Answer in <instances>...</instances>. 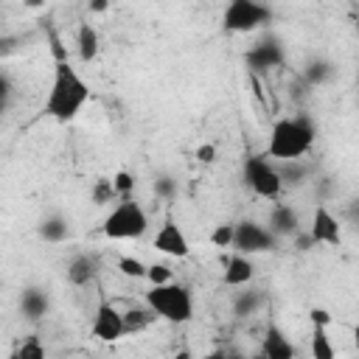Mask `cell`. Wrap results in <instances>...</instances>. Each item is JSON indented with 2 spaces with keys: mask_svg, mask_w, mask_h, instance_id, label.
<instances>
[{
  "mask_svg": "<svg viewBox=\"0 0 359 359\" xmlns=\"http://www.w3.org/2000/svg\"><path fill=\"white\" fill-rule=\"evenodd\" d=\"M53 81L48 90V98L42 104V112L56 121V123H70L76 121V115L84 109V104L90 101V84L81 79V73L67 62L59 39L53 36Z\"/></svg>",
  "mask_w": 359,
  "mask_h": 359,
  "instance_id": "6da1fadb",
  "label": "cell"
},
{
  "mask_svg": "<svg viewBox=\"0 0 359 359\" xmlns=\"http://www.w3.org/2000/svg\"><path fill=\"white\" fill-rule=\"evenodd\" d=\"M317 140V126L309 115H292V118H278L269 132L266 154L272 160H297L311 151Z\"/></svg>",
  "mask_w": 359,
  "mask_h": 359,
  "instance_id": "7a4b0ae2",
  "label": "cell"
},
{
  "mask_svg": "<svg viewBox=\"0 0 359 359\" xmlns=\"http://www.w3.org/2000/svg\"><path fill=\"white\" fill-rule=\"evenodd\" d=\"M143 300L157 311L160 320L171 325H185L194 320V294L185 283H177V280L157 283L143 294Z\"/></svg>",
  "mask_w": 359,
  "mask_h": 359,
  "instance_id": "3957f363",
  "label": "cell"
},
{
  "mask_svg": "<svg viewBox=\"0 0 359 359\" xmlns=\"http://www.w3.org/2000/svg\"><path fill=\"white\" fill-rule=\"evenodd\" d=\"M149 230V213L143 210V205L129 196V199H118V205L104 216L101 233L112 241H126V238H140Z\"/></svg>",
  "mask_w": 359,
  "mask_h": 359,
  "instance_id": "277c9868",
  "label": "cell"
},
{
  "mask_svg": "<svg viewBox=\"0 0 359 359\" xmlns=\"http://www.w3.org/2000/svg\"><path fill=\"white\" fill-rule=\"evenodd\" d=\"M241 174H244V185L261 196V199H278L283 194V180L278 171V163L264 151V154H247L241 163Z\"/></svg>",
  "mask_w": 359,
  "mask_h": 359,
  "instance_id": "5b68a950",
  "label": "cell"
},
{
  "mask_svg": "<svg viewBox=\"0 0 359 359\" xmlns=\"http://www.w3.org/2000/svg\"><path fill=\"white\" fill-rule=\"evenodd\" d=\"M272 22V8L261 0H227L222 11V28L230 34H250Z\"/></svg>",
  "mask_w": 359,
  "mask_h": 359,
  "instance_id": "8992f818",
  "label": "cell"
},
{
  "mask_svg": "<svg viewBox=\"0 0 359 359\" xmlns=\"http://www.w3.org/2000/svg\"><path fill=\"white\" fill-rule=\"evenodd\" d=\"M283 238H278L269 227L252 222V219H244V222H236V236H233V250L236 252H244V255H261V252H275L280 247Z\"/></svg>",
  "mask_w": 359,
  "mask_h": 359,
  "instance_id": "52a82bcc",
  "label": "cell"
},
{
  "mask_svg": "<svg viewBox=\"0 0 359 359\" xmlns=\"http://www.w3.org/2000/svg\"><path fill=\"white\" fill-rule=\"evenodd\" d=\"M283 62H286V48L278 36H264L244 53V65H247L250 76H264V73L280 67Z\"/></svg>",
  "mask_w": 359,
  "mask_h": 359,
  "instance_id": "ba28073f",
  "label": "cell"
},
{
  "mask_svg": "<svg viewBox=\"0 0 359 359\" xmlns=\"http://www.w3.org/2000/svg\"><path fill=\"white\" fill-rule=\"evenodd\" d=\"M90 334H93L98 342H118L121 337H126L123 311H118L107 297H101V303H98V309H95V314H93Z\"/></svg>",
  "mask_w": 359,
  "mask_h": 359,
  "instance_id": "9c48e42d",
  "label": "cell"
},
{
  "mask_svg": "<svg viewBox=\"0 0 359 359\" xmlns=\"http://www.w3.org/2000/svg\"><path fill=\"white\" fill-rule=\"evenodd\" d=\"M314 244H325V247H339L342 244V224L339 219L320 202L311 213V227H309Z\"/></svg>",
  "mask_w": 359,
  "mask_h": 359,
  "instance_id": "30bf717a",
  "label": "cell"
},
{
  "mask_svg": "<svg viewBox=\"0 0 359 359\" xmlns=\"http://www.w3.org/2000/svg\"><path fill=\"white\" fill-rule=\"evenodd\" d=\"M151 247L163 255H171V258H188L191 255V244H188V236L182 233V227L174 222V219H165L151 241Z\"/></svg>",
  "mask_w": 359,
  "mask_h": 359,
  "instance_id": "8fae6325",
  "label": "cell"
},
{
  "mask_svg": "<svg viewBox=\"0 0 359 359\" xmlns=\"http://www.w3.org/2000/svg\"><path fill=\"white\" fill-rule=\"evenodd\" d=\"M17 306H20L22 320H28V323H39V320L48 314V309H50V297H48V292H45L42 286L28 283V286L20 292Z\"/></svg>",
  "mask_w": 359,
  "mask_h": 359,
  "instance_id": "7c38bea8",
  "label": "cell"
},
{
  "mask_svg": "<svg viewBox=\"0 0 359 359\" xmlns=\"http://www.w3.org/2000/svg\"><path fill=\"white\" fill-rule=\"evenodd\" d=\"M65 278H67V283L76 286V289L90 286V283L98 278V258L90 255V252H76V255L67 261Z\"/></svg>",
  "mask_w": 359,
  "mask_h": 359,
  "instance_id": "4fadbf2b",
  "label": "cell"
},
{
  "mask_svg": "<svg viewBox=\"0 0 359 359\" xmlns=\"http://www.w3.org/2000/svg\"><path fill=\"white\" fill-rule=\"evenodd\" d=\"M266 227H269L278 238H292L297 230H303V227H300V213H297L292 205H283V202H278V205L269 210Z\"/></svg>",
  "mask_w": 359,
  "mask_h": 359,
  "instance_id": "5bb4252c",
  "label": "cell"
},
{
  "mask_svg": "<svg viewBox=\"0 0 359 359\" xmlns=\"http://www.w3.org/2000/svg\"><path fill=\"white\" fill-rule=\"evenodd\" d=\"M255 275V266L250 261V255L244 252H233L230 258H224V272H222V283L224 286H233V289H241L252 280Z\"/></svg>",
  "mask_w": 359,
  "mask_h": 359,
  "instance_id": "9a60e30c",
  "label": "cell"
},
{
  "mask_svg": "<svg viewBox=\"0 0 359 359\" xmlns=\"http://www.w3.org/2000/svg\"><path fill=\"white\" fill-rule=\"evenodd\" d=\"M261 356H266V359H294L297 348L278 325H269L264 331V339H261Z\"/></svg>",
  "mask_w": 359,
  "mask_h": 359,
  "instance_id": "2e32d148",
  "label": "cell"
},
{
  "mask_svg": "<svg viewBox=\"0 0 359 359\" xmlns=\"http://www.w3.org/2000/svg\"><path fill=\"white\" fill-rule=\"evenodd\" d=\"M70 233H73L70 230V219L62 216V213H48L36 224V236L42 241H48V244H62V241L70 238Z\"/></svg>",
  "mask_w": 359,
  "mask_h": 359,
  "instance_id": "e0dca14e",
  "label": "cell"
},
{
  "mask_svg": "<svg viewBox=\"0 0 359 359\" xmlns=\"http://www.w3.org/2000/svg\"><path fill=\"white\" fill-rule=\"evenodd\" d=\"M76 50H79V59L84 65L95 62L98 59V50H101V36L95 31V25L90 22H81L79 31H76Z\"/></svg>",
  "mask_w": 359,
  "mask_h": 359,
  "instance_id": "ac0fdd59",
  "label": "cell"
},
{
  "mask_svg": "<svg viewBox=\"0 0 359 359\" xmlns=\"http://www.w3.org/2000/svg\"><path fill=\"white\" fill-rule=\"evenodd\" d=\"M154 320H160L157 317V311L143 300V306H132V309H126L123 311V328H126V337H135V334H140V331H146Z\"/></svg>",
  "mask_w": 359,
  "mask_h": 359,
  "instance_id": "d6986e66",
  "label": "cell"
},
{
  "mask_svg": "<svg viewBox=\"0 0 359 359\" xmlns=\"http://www.w3.org/2000/svg\"><path fill=\"white\" fill-rule=\"evenodd\" d=\"M275 163H278V171H280L283 185H289V188H300L309 180V174H311V168L300 157L297 160H275Z\"/></svg>",
  "mask_w": 359,
  "mask_h": 359,
  "instance_id": "ffe728a7",
  "label": "cell"
},
{
  "mask_svg": "<svg viewBox=\"0 0 359 359\" xmlns=\"http://www.w3.org/2000/svg\"><path fill=\"white\" fill-rule=\"evenodd\" d=\"M264 303H266L264 289H244V292H236V297H233V314H236V317H250V314H255Z\"/></svg>",
  "mask_w": 359,
  "mask_h": 359,
  "instance_id": "44dd1931",
  "label": "cell"
},
{
  "mask_svg": "<svg viewBox=\"0 0 359 359\" xmlns=\"http://www.w3.org/2000/svg\"><path fill=\"white\" fill-rule=\"evenodd\" d=\"M303 79H306L309 87H323L334 79V65L328 59H311L303 70Z\"/></svg>",
  "mask_w": 359,
  "mask_h": 359,
  "instance_id": "7402d4cb",
  "label": "cell"
},
{
  "mask_svg": "<svg viewBox=\"0 0 359 359\" xmlns=\"http://www.w3.org/2000/svg\"><path fill=\"white\" fill-rule=\"evenodd\" d=\"M112 199H118V191H115L112 177H95V182H93V188H90V202L98 205V208H104V205H109Z\"/></svg>",
  "mask_w": 359,
  "mask_h": 359,
  "instance_id": "603a6c76",
  "label": "cell"
},
{
  "mask_svg": "<svg viewBox=\"0 0 359 359\" xmlns=\"http://www.w3.org/2000/svg\"><path fill=\"white\" fill-rule=\"evenodd\" d=\"M48 348L42 345V339L36 334H28L14 351H11V359H45Z\"/></svg>",
  "mask_w": 359,
  "mask_h": 359,
  "instance_id": "cb8c5ba5",
  "label": "cell"
},
{
  "mask_svg": "<svg viewBox=\"0 0 359 359\" xmlns=\"http://www.w3.org/2000/svg\"><path fill=\"white\" fill-rule=\"evenodd\" d=\"M118 272L123 278H132V280H146V272H149V264L135 258V255H121L118 258Z\"/></svg>",
  "mask_w": 359,
  "mask_h": 359,
  "instance_id": "d4e9b609",
  "label": "cell"
},
{
  "mask_svg": "<svg viewBox=\"0 0 359 359\" xmlns=\"http://www.w3.org/2000/svg\"><path fill=\"white\" fill-rule=\"evenodd\" d=\"M311 356L314 359H334V345L323 325H314L311 331Z\"/></svg>",
  "mask_w": 359,
  "mask_h": 359,
  "instance_id": "484cf974",
  "label": "cell"
},
{
  "mask_svg": "<svg viewBox=\"0 0 359 359\" xmlns=\"http://www.w3.org/2000/svg\"><path fill=\"white\" fill-rule=\"evenodd\" d=\"M233 236H236V224H230V222L216 224L210 233V244L219 250H227V247H233Z\"/></svg>",
  "mask_w": 359,
  "mask_h": 359,
  "instance_id": "4316f807",
  "label": "cell"
},
{
  "mask_svg": "<svg viewBox=\"0 0 359 359\" xmlns=\"http://www.w3.org/2000/svg\"><path fill=\"white\" fill-rule=\"evenodd\" d=\"M154 194H157V199H165V202H171L174 196H177V180L171 177V174H160L157 180H154Z\"/></svg>",
  "mask_w": 359,
  "mask_h": 359,
  "instance_id": "83f0119b",
  "label": "cell"
},
{
  "mask_svg": "<svg viewBox=\"0 0 359 359\" xmlns=\"http://www.w3.org/2000/svg\"><path fill=\"white\" fill-rule=\"evenodd\" d=\"M112 182H115L118 199H129V196L135 194V185H137V180H135L129 171H118V174L112 177Z\"/></svg>",
  "mask_w": 359,
  "mask_h": 359,
  "instance_id": "f1b7e54d",
  "label": "cell"
},
{
  "mask_svg": "<svg viewBox=\"0 0 359 359\" xmlns=\"http://www.w3.org/2000/svg\"><path fill=\"white\" fill-rule=\"evenodd\" d=\"M146 280H149L151 286H157V283H168V280H174V272H171L168 264H149Z\"/></svg>",
  "mask_w": 359,
  "mask_h": 359,
  "instance_id": "f546056e",
  "label": "cell"
},
{
  "mask_svg": "<svg viewBox=\"0 0 359 359\" xmlns=\"http://www.w3.org/2000/svg\"><path fill=\"white\" fill-rule=\"evenodd\" d=\"M292 247H294V252H309V250H314L317 244H314V238H311L309 230H297V233L292 236Z\"/></svg>",
  "mask_w": 359,
  "mask_h": 359,
  "instance_id": "4dcf8cb0",
  "label": "cell"
},
{
  "mask_svg": "<svg viewBox=\"0 0 359 359\" xmlns=\"http://www.w3.org/2000/svg\"><path fill=\"white\" fill-rule=\"evenodd\" d=\"M194 157H196L199 163H205V165H210V163L216 160V146H213V143H202V146H196V151H194Z\"/></svg>",
  "mask_w": 359,
  "mask_h": 359,
  "instance_id": "1f68e13d",
  "label": "cell"
},
{
  "mask_svg": "<svg viewBox=\"0 0 359 359\" xmlns=\"http://www.w3.org/2000/svg\"><path fill=\"white\" fill-rule=\"evenodd\" d=\"M309 320H311V325H323V328H328V325H331V311L314 306V309L309 311Z\"/></svg>",
  "mask_w": 359,
  "mask_h": 359,
  "instance_id": "d6a6232c",
  "label": "cell"
},
{
  "mask_svg": "<svg viewBox=\"0 0 359 359\" xmlns=\"http://www.w3.org/2000/svg\"><path fill=\"white\" fill-rule=\"evenodd\" d=\"M0 95H3V109H6L8 101H11V79H8V73L0 76Z\"/></svg>",
  "mask_w": 359,
  "mask_h": 359,
  "instance_id": "836d02e7",
  "label": "cell"
},
{
  "mask_svg": "<svg viewBox=\"0 0 359 359\" xmlns=\"http://www.w3.org/2000/svg\"><path fill=\"white\" fill-rule=\"evenodd\" d=\"M345 216H348V222L359 224V196H356V199H351V202L345 205Z\"/></svg>",
  "mask_w": 359,
  "mask_h": 359,
  "instance_id": "e575fe53",
  "label": "cell"
},
{
  "mask_svg": "<svg viewBox=\"0 0 359 359\" xmlns=\"http://www.w3.org/2000/svg\"><path fill=\"white\" fill-rule=\"evenodd\" d=\"M87 8H90L93 14H107L109 0H87Z\"/></svg>",
  "mask_w": 359,
  "mask_h": 359,
  "instance_id": "d590c367",
  "label": "cell"
},
{
  "mask_svg": "<svg viewBox=\"0 0 359 359\" xmlns=\"http://www.w3.org/2000/svg\"><path fill=\"white\" fill-rule=\"evenodd\" d=\"M22 6L25 8H39V6H45V0H22Z\"/></svg>",
  "mask_w": 359,
  "mask_h": 359,
  "instance_id": "8d00e7d4",
  "label": "cell"
},
{
  "mask_svg": "<svg viewBox=\"0 0 359 359\" xmlns=\"http://www.w3.org/2000/svg\"><path fill=\"white\" fill-rule=\"evenodd\" d=\"M353 345H356V351H359V325L353 328Z\"/></svg>",
  "mask_w": 359,
  "mask_h": 359,
  "instance_id": "74e56055",
  "label": "cell"
},
{
  "mask_svg": "<svg viewBox=\"0 0 359 359\" xmlns=\"http://www.w3.org/2000/svg\"><path fill=\"white\" fill-rule=\"evenodd\" d=\"M356 101H359V90H356Z\"/></svg>",
  "mask_w": 359,
  "mask_h": 359,
  "instance_id": "f35d334b",
  "label": "cell"
}]
</instances>
